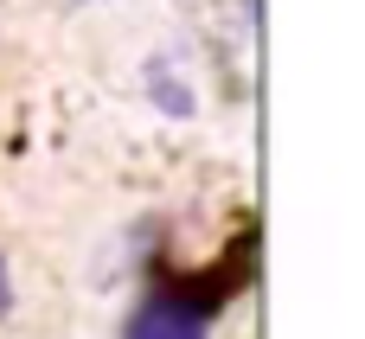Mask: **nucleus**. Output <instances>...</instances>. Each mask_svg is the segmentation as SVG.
<instances>
[{
	"mask_svg": "<svg viewBox=\"0 0 365 339\" xmlns=\"http://www.w3.org/2000/svg\"><path fill=\"white\" fill-rule=\"evenodd\" d=\"M237 282L231 276H199V282H173V288H160L135 320H128V339H205L212 327V314L225 308V295H231Z\"/></svg>",
	"mask_w": 365,
	"mask_h": 339,
	"instance_id": "1",
	"label": "nucleus"
},
{
	"mask_svg": "<svg viewBox=\"0 0 365 339\" xmlns=\"http://www.w3.org/2000/svg\"><path fill=\"white\" fill-rule=\"evenodd\" d=\"M13 314V282H6V256H0V320Z\"/></svg>",
	"mask_w": 365,
	"mask_h": 339,
	"instance_id": "3",
	"label": "nucleus"
},
{
	"mask_svg": "<svg viewBox=\"0 0 365 339\" xmlns=\"http://www.w3.org/2000/svg\"><path fill=\"white\" fill-rule=\"evenodd\" d=\"M148 96H154V109H167L173 122H186V115L199 109V96L186 90V77H180L167 58H154V64H148Z\"/></svg>",
	"mask_w": 365,
	"mask_h": 339,
	"instance_id": "2",
	"label": "nucleus"
},
{
	"mask_svg": "<svg viewBox=\"0 0 365 339\" xmlns=\"http://www.w3.org/2000/svg\"><path fill=\"white\" fill-rule=\"evenodd\" d=\"M244 19H250V26H257V0H244Z\"/></svg>",
	"mask_w": 365,
	"mask_h": 339,
	"instance_id": "4",
	"label": "nucleus"
}]
</instances>
